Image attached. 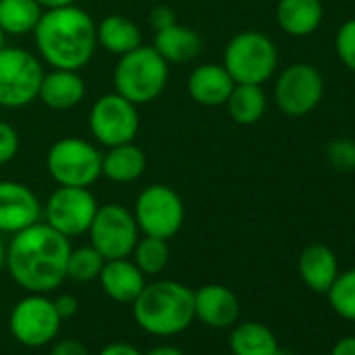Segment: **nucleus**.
<instances>
[{"mask_svg":"<svg viewBox=\"0 0 355 355\" xmlns=\"http://www.w3.org/2000/svg\"><path fill=\"white\" fill-rule=\"evenodd\" d=\"M49 355H90L88 347L78 338H63L53 345Z\"/></svg>","mask_w":355,"mask_h":355,"instance_id":"72a5a7b5","label":"nucleus"},{"mask_svg":"<svg viewBox=\"0 0 355 355\" xmlns=\"http://www.w3.org/2000/svg\"><path fill=\"white\" fill-rule=\"evenodd\" d=\"M153 46L167 63H189L199 57L203 42L193 28L180 26L175 21L173 26L155 32Z\"/></svg>","mask_w":355,"mask_h":355,"instance_id":"aec40b11","label":"nucleus"},{"mask_svg":"<svg viewBox=\"0 0 355 355\" xmlns=\"http://www.w3.org/2000/svg\"><path fill=\"white\" fill-rule=\"evenodd\" d=\"M328 301L340 318L355 322V268L336 276L328 288Z\"/></svg>","mask_w":355,"mask_h":355,"instance_id":"c85d7f7f","label":"nucleus"},{"mask_svg":"<svg viewBox=\"0 0 355 355\" xmlns=\"http://www.w3.org/2000/svg\"><path fill=\"white\" fill-rule=\"evenodd\" d=\"M232 355H274L278 351L276 334L259 322H243L230 332Z\"/></svg>","mask_w":355,"mask_h":355,"instance_id":"393cba45","label":"nucleus"},{"mask_svg":"<svg viewBox=\"0 0 355 355\" xmlns=\"http://www.w3.org/2000/svg\"><path fill=\"white\" fill-rule=\"evenodd\" d=\"M334 46H336L338 59H340L351 71H355V17L349 19V21H345V24L338 28Z\"/></svg>","mask_w":355,"mask_h":355,"instance_id":"7c9ffc66","label":"nucleus"},{"mask_svg":"<svg viewBox=\"0 0 355 355\" xmlns=\"http://www.w3.org/2000/svg\"><path fill=\"white\" fill-rule=\"evenodd\" d=\"M144 355H187L180 347H173V345H159L153 347L150 351H146Z\"/></svg>","mask_w":355,"mask_h":355,"instance_id":"4c0bfd02","label":"nucleus"},{"mask_svg":"<svg viewBox=\"0 0 355 355\" xmlns=\"http://www.w3.org/2000/svg\"><path fill=\"white\" fill-rule=\"evenodd\" d=\"M44 78L40 59L17 46L0 49V107L21 109L38 98Z\"/></svg>","mask_w":355,"mask_h":355,"instance_id":"0eeeda50","label":"nucleus"},{"mask_svg":"<svg viewBox=\"0 0 355 355\" xmlns=\"http://www.w3.org/2000/svg\"><path fill=\"white\" fill-rule=\"evenodd\" d=\"M90 132L98 144L105 148L134 142L140 130L138 107L117 92L103 94L90 109Z\"/></svg>","mask_w":355,"mask_h":355,"instance_id":"9b49d317","label":"nucleus"},{"mask_svg":"<svg viewBox=\"0 0 355 355\" xmlns=\"http://www.w3.org/2000/svg\"><path fill=\"white\" fill-rule=\"evenodd\" d=\"M132 311L146 334L175 336L195 320V291L175 280H155L136 297Z\"/></svg>","mask_w":355,"mask_h":355,"instance_id":"7ed1b4c3","label":"nucleus"},{"mask_svg":"<svg viewBox=\"0 0 355 355\" xmlns=\"http://www.w3.org/2000/svg\"><path fill=\"white\" fill-rule=\"evenodd\" d=\"M46 169L59 187L90 189L103 175V153L84 138L67 136L49 148Z\"/></svg>","mask_w":355,"mask_h":355,"instance_id":"39448f33","label":"nucleus"},{"mask_svg":"<svg viewBox=\"0 0 355 355\" xmlns=\"http://www.w3.org/2000/svg\"><path fill=\"white\" fill-rule=\"evenodd\" d=\"M187 88H189L191 98L199 103L201 107H220V105H226L234 88V80L230 78L224 65L203 63L193 69V73L189 76Z\"/></svg>","mask_w":355,"mask_h":355,"instance_id":"f3484780","label":"nucleus"},{"mask_svg":"<svg viewBox=\"0 0 355 355\" xmlns=\"http://www.w3.org/2000/svg\"><path fill=\"white\" fill-rule=\"evenodd\" d=\"M42 5V9H57V7H67V5H73L76 0H38Z\"/></svg>","mask_w":355,"mask_h":355,"instance_id":"58836bf2","label":"nucleus"},{"mask_svg":"<svg viewBox=\"0 0 355 355\" xmlns=\"http://www.w3.org/2000/svg\"><path fill=\"white\" fill-rule=\"evenodd\" d=\"M88 234L90 245L105 257V261L130 257L140 239L134 214L117 203H107L96 209Z\"/></svg>","mask_w":355,"mask_h":355,"instance_id":"9d476101","label":"nucleus"},{"mask_svg":"<svg viewBox=\"0 0 355 355\" xmlns=\"http://www.w3.org/2000/svg\"><path fill=\"white\" fill-rule=\"evenodd\" d=\"M274 355H288V353H284V351H280V349H278V351H276Z\"/></svg>","mask_w":355,"mask_h":355,"instance_id":"79ce46f5","label":"nucleus"},{"mask_svg":"<svg viewBox=\"0 0 355 355\" xmlns=\"http://www.w3.org/2000/svg\"><path fill=\"white\" fill-rule=\"evenodd\" d=\"M98 203L90 189L82 187H59L51 193L42 207L44 222L59 234L73 239L88 232Z\"/></svg>","mask_w":355,"mask_h":355,"instance_id":"f8f14e48","label":"nucleus"},{"mask_svg":"<svg viewBox=\"0 0 355 355\" xmlns=\"http://www.w3.org/2000/svg\"><path fill=\"white\" fill-rule=\"evenodd\" d=\"M324 94V80L309 63L288 65L276 82L274 98L282 113L291 117L307 115L318 107Z\"/></svg>","mask_w":355,"mask_h":355,"instance_id":"ddd939ff","label":"nucleus"},{"mask_svg":"<svg viewBox=\"0 0 355 355\" xmlns=\"http://www.w3.org/2000/svg\"><path fill=\"white\" fill-rule=\"evenodd\" d=\"M148 24H150V28H153L155 32L165 30V28H169V26L175 24V13H173V9H169V7H165V5L153 7L150 13H148Z\"/></svg>","mask_w":355,"mask_h":355,"instance_id":"473e14b6","label":"nucleus"},{"mask_svg":"<svg viewBox=\"0 0 355 355\" xmlns=\"http://www.w3.org/2000/svg\"><path fill=\"white\" fill-rule=\"evenodd\" d=\"M42 13L38 0H0V30L5 36L34 34Z\"/></svg>","mask_w":355,"mask_h":355,"instance_id":"b1692460","label":"nucleus"},{"mask_svg":"<svg viewBox=\"0 0 355 355\" xmlns=\"http://www.w3.org/2000/svg\"><path fill=\"white\" fill-rule=\"evenodd\" d=\"M134 220L144 236L173 239L184 224V203L167 184H150L134 203Z\"/></svg>","mask_w":355,"mask_h":355,"instance_id":"6e6552de","label":"nucleus"},{"mask_svg":"<svg viewBox=\"0 0 355 355\" xmlns=\"http://www.w3.org/2000/svg\"><path fill=\"white\" fill-rule=\"evenodd\" d=\"M226 71L234 84H257L268 82L278 67V51L270 36L261 32H241L232 36L224 51Z\"/></svg>","mask_w":355,"mask_h":355,"instance_id":"423d86ee","label":"nucleus"},{"mask_svg":"<svg viewBox=\"0 0 355 355\" xmlns=\"http://www.w3.org/2000/svg\"><path fill=\"white\" fill-rule=\"evenodd\" d=\"M69 239L59 234L46 222L13 234L7 245V272L13 282L28 293H53L67 280Z\"/></svg>","mask_w":355,"mask_h":355,"instance_id":"f257e3e1","label":"nucleus"},{"mask_svg":"<svg viewBox=\"0 0 355 355\" xmlns=\"http://www.w3.org/2000/svg\"><path fill=\"white\" fill-rule=\"evenodd\" d=\"M98 355H144L142 351H138L134 345L130 343H123V340H117V343H109L105 345Z\"/></svg>","mask_w":355,"mask_h":355,"instance_id":"c9c22d12","label":"nucleus"},{"mask_svg":"<svg viewBox=\"0 0 355 355\" xmlns=\"http://www.w3.org/2000/svg\"><path fill=\"white\" fill-rule=\"evenodd\" d=\"M98 280L105 295L115 303H134L146 286V276L130 257L107 259L98 274Z\"/></svg>","mask_w":355,"mask_h":355,"instance_id":"dca6fc26","label":"nucleus"},{"mask_svg":"<svg viewBox=\"0 0 355 355\" xmlns=\"http://www.w3.org/2000/svg\"><path fill=\"white\" fill-rule=\"evenodd\" d=\"M53 303H55V309L61 315V320H69L80 311V303L73 295H59L57 299H53Z\"/></svg>","mask_w":355,"mask_h":355,"instance_id":"f704fd0d","label":"nucleus"},{"mask_svg":"<svg viewBox=\"0 0 355 355\" xmlns=\"http://www.w3.org/2000/svg\"><path fill=\"white\" fill-rule=\"evenodd\" d=\"M5 263H7V243H5L3 234H0V272L5 270Z\"/></svg>","mask_w":355,"mask_h":355,"instance_id":"ea45409f","label":"nucleus"},{"mask_svg":"<svg viewBox=\"0 0 355 355\" xmlns=\"http://www.w3.org/2000/svg\"><path fill=\"white\" fill-rule=\"evenodd\" d=\"M3 46H5V32L0 30V49H3Z\"/></svg>","mask_w":355,"mask_h":355,"instance_id":"a19ab883","label":"nucleus"},{"mask_svg":"<svg viewBox=\"0 0 355 355\" xmlns=\"http://www.w3.org/2000/svg\"><path fill=\"white\" fill-rule=\"evenodd\" d=\"M132 261L138 266V270L144 276L161 274L169 263V245H167V241L157 239V236L138 239V243H136V247L132 251Z\"/></svg>","mask_w":355,"mask_h":355,"instance_id":"bb28decb","label":"nucleus"},{"mask_svg":"<svg viewBox=\"0 0 355 355\" xmlns=\"http://www.w3.org/2000/svg\"><path fill=\"white\" fill-rule=\"evenodd\" d=\"M299 274L307 288L313 293H328L338 276V261L330 247L313 243L303 249L299 257Z\"/></svg>","mask_w":355,"mask_h":355,"instance_id":"6ab92c4d","label":"nucleus"},{"mask_svg":"<svg viewBox=\"0 0 355 355\" xmlns=\"http://www.w3.org/2000/svg\"><path fill=\"white\" fill-rule=\"evenodd\" d=\"M241 315L239 297L224 284H205L195 291V318L209 328H228Z\"/></svg>","mask_w":355,"mask_h":355,"instance_id":"2eb2a0df","label":"nucleus"},{"mask_svg":"<svg viewBox=\"0 0 355 355\" xmlns=\"http://www.w3.org/2000/svg\"><path fill=\"white\" fill-rule=\"evenodd\" d=\"M36 49L53 69L80 71L90 63L96 42V24L76 5L44 9L36 30Z\"/></svg>","mask_w":355,"mask_h":355,"instance_id":"f03ea898","label":"nucleus"},{"mask_svg":"<svg viewBox=\"0 0 355 355\" xmlns=\"http://www.w3.org/2000/svg\"><path fill=\"white\" fill-rule=\"evenodd\" d=\"M266 92L257 84H234L226 107L228 115L239 125H253L257 123L266 113Z\"/></svg>","mask_w":355,"mask_h":355,"instance_id":"a878e982","label":"nucleus"},{"mask_svg":"<svg viewBox=\"0 0 355 355\" xmlns=\"http://www.w3.org/2000/svg\"><path fill=\"white\" fill-rule=\"evenodd\" d=\"M330 355H355V336H345L336 340Z\"/></svg>","mask_w":355,"mask_h":355,"instance_id":"e433bc0d","label":"nucleus"},{"mask_svg":"<svg viewBox=\"0 0 355 355\" xmlns=\"http://www.w3.org/2000/svg\"><path fill=\"white\" fill-rule=\"evenodd\" d=\"M17 153H19L17 130L7 121H0V165H7L9 161H13Z\"/></svg>","mask_w":355,"mask_h":355,"instance_id":"2f4dec72","label":"nucleus"},{"mask_svg":"<svg viewBox=\"0 0 355 355\" xmlns=\"http://www.w3.org/2000/svg\"><path fill=\"white\" fill-rule=\"evenodd\" d=\"M324 17L320 0H280L276 7V21L288 36H309L313 34Z\"/></svg>","mask_w":355,"mask_h":355,"instance_id":"412c9836","label":"nucleus"},{"mask_svg":"<svg viewBox=\"0 0 355 355\" xmlns=\"http://www.w3.org/2000/svg\"><path fill=\"white\" fill-rule=\"evenodd\" d=\"M61 322L53 299L40 293H30L19 299L9 313V330L13 338L30 349L51 345L61 330Z\"/></svg>","mask_w":355,"mask_h":355,"instance_id":"1a4fd4ad","label":"nucleus"},{"mask_svg":"<svg viewBox=\"0 0 355 355\" xmlns=\"http://www.w3.org/2000/svg\"><path fill=\"white\" fill-rule=\"evenodd\" d=\"M146 169V155L134 142L107 148L103 155V175L117 184L136 182Z\"/></svg>","mask_w":355,"mask_h":355,"instance_id":"4be33fe9","label":"nucleus"},{"mask_svg":"<svg viewBox=\"0 0 355 355\" xmlns=\"http://www.w3.org/2000/svg\"><path fill=\"white\" fill-rule=\"evenodd\" d=\"M326 159L328 163L338 171L355 169V142L336 138L326 146Z\"/></svg>","mask_w":355,"mask_h":355,"instance_id":"c756f323","label":"nucleus"},{"mask_svg":"<svg viewBox=\"0 0 355 355\" xmlns=\"http://www.w3.org/2000/svg\"><path fill=\"white\" fill-rule=\"evenodd\" d=\"M86 96V82L78 71L71 69H53L44 73L38 98L44 107L53 111H69L76 109Z\"/></svg>","mask_w":355,"mask_h":355,"instance_id":"a211bd4d","label":"nucleus"},{"mask_svg":"<svg viewBox=\"0 0 355 355\" xmlns=\"http://www.w3.org/2000/svg\"><path fill=\"white\" fill-rule=\"evenodd\" d=\"M169 63L155 51V46H136L119 57L113 69V88L130 103H153L167 86Z\"/></svg>","mask_w":355,"mask_h":355,"instance_id":"20e7f679","label":"nucleus"},{"mask_svg":"<svg viewBox=\"0 0 355 355\" xmlns=\"http://www.w3.org/2000/svg\"><path fill=\"white\" fill-rule=\"evenodd\" d=\"M103 266L105 257L92 245L71 249L67 259V278L73 282H92L98 278Z\"/></svg>","mask_w":355,"mask_h":355,"instance_id":"cd10ccee","label":"nucleus"},{"mask_svg":"<svg viewBox=\"0 0 355 355\" xmlns=\"http://www.w3.org/2000/svg\"><path fill=\"white\" fill-rule=\"evenodd\" d=\"M96 42L111 55H125L142 44L140 28L123 15H107L96 26Z\"/></svg>","mask_w":355,"mask_h":355,"instance_id":"5701e85b","label":"nucleus"},{"mask_svg":"<svg viewBox=\"0 0 355 355\" xmlns=\"http://www.w3.org/2000/svg\"><path fill=\"white\" fill-rule=\"evenodd\" d=\"M42 218L36 193L15 180H0V234H17Z\"/></svg>","mask_w":355,"mask_h":355,"instance_id":"4468645a","label":"nucleus"}]
</instances>
